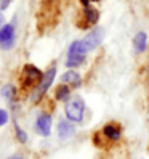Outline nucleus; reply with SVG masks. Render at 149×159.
Masks as SVG:
<instances>
[{
  "label": "nucleus",
  "mask_w": 149,
  "mask_h": 159,
  "mask_svg": "<svg viewBox=\"0 0 149 159\" xmlns=\"http://www.w3.org/2000/svg\"><path fill=\"white\" fill-rule=\"evenodd\" d=\"M64 113H66V117L71 122H80L83 119V113H85V103H83V100L79 98V97L72 98L71 101L66 103Z\"/></svg>",
  "instance_id": "1"
},
{
  "label": "nucleus",
  "mask_w": 149,
  "mask_h": 159,
  "mask_svg": "<svg viewBox=\"0 0 149 159\" xmlns=\"http://www.w3.org/2000/svg\"><path fill=\"white\" fill-rule=\"evenodd\" d=\"M85 55H87V50H85V47H83L82 40L72 42L71 47H69V52H68V61H66V64L69 68H76V66H79V64L83 63Z\"/></svg>",
  "instance_id": "2"
},
{
  "label": "nucleus",
  "mask_w": 149,
  "mask_h": 159,
  "mask_svg": "<svg viewBox=\"0 0 149 159\" xmlns=\"http://www.w3.org/2000/svg\"><path fill=\"white\" fill-rule=\"evenodd\" d=\"M43 79V74L40 69H37L32 64H26L23 69V85L24 87H34L35 84H40Z\"/></svg>",
  "instance_id": "3"
},
{
  "label": "nucleus",
  "mask_w": 149,
  "mask_h": 159,
  "mask_svg": "<svg viewBox=\"0 0 149 159\" xmlns=\"http://www.w3.org/2000/svg\"><path fill=\"white\" fill-rule=\"evenodd\" d=\"M104 39V31L101 29V27H96V29H93L85 39H83V47H85V50L90 52V50H95L98 48V47L101 45V42H103Z\"/></svg>",
  "instance_id": "4"
},
{
  "label": "nucleus",
  "mask_w": 149,
  "mask_h": 159,
  "mask_svg": "<svg viewBox=\"0 0 149 159\" xmlns=\"http://www.w3.org/2000/svg\"><path fill=\"white\" fill-rule=\"evenodd\" d=\"M55 74H56V68H50L48 71L43 74V79H42V82L39 84V87H37L34 97H32L34 101H39L40 97L43 95L46 90H48V87L51 85V82H53V79H55Z\"/></svg>",
  "instance_id": "5"
},
{
  "label": "nucleus",
  "mask_w": 149,
  "mask_h": 159,
  "mask_svg": "<svg viewBox=\"0 0 149 159\" xmlns=\"http://www.w3.org/2000/svg\"><path fill=\"white\" fill-rule=\"evenodd\" d=\"M13 42H15V26L5 24L0 29V45H2V48L8 50L10 47H13Z\"/></svg>",
  "instance_id": "6"
},
{
  "label": "nucleus",
  "mask_w": 149,
  "mask_h": 159,
  "mask_svg": "<svg viewBox=\"0 0 149 159\" xmlns=\"http://www.w3.org/2000/svg\"><path fill=\"white\" fill-rule=\"evenodd\" d=\"M35 129L40 135L48 137L51 132V117L48 114H40L35 120Z\"/></svg>",
  "instance_id": "7"
},
{
  "label": "nucleus",
  "mask_w": 149,
  "mask_h": 159,
  "mask_svg": "<svg viewBox=\"0 0 149 159\" xmlns=\"http://www.w3.org/2000/svg\"><path fill=\"white\" fill-rule=\"evenodd\" d=\"M76 134V129L71 124V120H59L58 124V135L61 140H68Z\"/></svg>",
  "instance_id": "8"
},
{
  "label": "nucleus",
  "mask_w": 149,
  "mask_h": 159,
  "mask_svg": "<svg viewBox=\"0 0 149 159\" xmlns=\"http://www.w3.org/2000/svg\"><path fill=\"white\" fill-rule=\"evenodd\" d=\"M133 47H135V52L136 53H143L146 50V47H147V35L146 32H138L135 35V39H133Z\"/></svg>",
  "instance_id": "9"
},
{
  "label": "nucleus",
  "mask_w": 149,
  "mask_h": 159,
  "mask_svg": "<svg viewBox=\"0 0 149 159\" xmlns=\"http://www.w3.org/2000/svg\"><path fill=\"white\" fill-rule=\"evenodd\" d=\"M103 134L104 137H107L111 142H117L120 138V127L116 125V124H106L103 127Z\"/></svg>",
  "instance_id": "10"
},
{
  "label": "nucleus",
  "mask_w": 149,
  "mask_h": 159,
  "mask_svg": "<svg viewBox=\"0 0 149 159\" xmlns=\"http://www.w3.org/2000/svg\"><path fill=\"white\" fill-rule=\"evenodd\" d=\"M83 16H85V24H83V27H87V26H93V24H96V21H98V18H99V15H98V10H95V8H85V11H83Z\"/></svg>",
  "instance_id": "11"
},
{
  "label": "nucleus",
  "mask_w": 149,
  "mask_h": 159,
  "mask_svg": "<svg viewBox=\"0 0 149 159\" xmlns=\"http://www.w3.org/2000/svg\"><path fill=\"white\" fill-rule=\"evenodd\" d=\"M63 82H68V84H72V85H80V74L76 72V71H68V72H64L63 74Z\"/></svg>",
  "instance_id": "12"
},
{
  "label": "nucleus",
  "mask_w": 149,
  "mask_h": 159,
  "mask_svg": "<svg viewBox=\"0 0 149 159\" xmlns=\"http://www.w3.org/2000/svg\"><path fill=\"white\" fill-rule=\"evenodd\" d=\"M69 93H71L69 87H66V85H59L58 90H56V98H58V100H68Z\"/></svg>",
  "instance_id": "13"
},
{
  "label": "nucleus",
  "mask_w": 149,
  "mask_h": 159,
  "mask_svg": "<svg viewBox=\"0 0 149 159\" xmlns=\"http://www.w3.org/2000/svg\"><path fill=\"white\" fill-rule=\"evenodd\" d=\"M2 95L7 98V100H13L15 98V89L11 85H5L2 89Z\"/></svg>",
  "instance_id": "14"
},
{
  "label": "nucleus",
  "mask_w": 149,
  "mask_h": 159,
  "mask_svg": "<svg viewBox=\"0 0 149 159\" xmlns=\"http://www.w3.org/2000/svg\"><path fill=\"white\" fill-rule=\"evenodd\" d=\"M15 130H16V135H18V140H20V142L21 143H26V140H27V135L23 132V130L20 129V127H18L16 124H15Z\"/></svg>",
  "instance_id": "15"
},
{
  "label": "nucleus",
  "mask_w": 149,
  "mask_h": 159,
  "mask_svg": "<svg viewBox=\"0 0 149 159\" xmlns=\"http://www.w3.org/2000/svg\"><path fill=\"white\" fill-rule=\"evenodd\" d=\"M8 122V114L5 109H0V125H5Z\"/></svg>",
  "instance_id": "16"
},
{
  "label": "nucleus",
  "mask_w": 149,
  "mask_h": 159,
  "mask_svg": "<svg viewBox=\"0 0 149 159\" xmlns=\"http://www.w3.org/2000/svg\"><path fill=\"white\" fill-rule=\"evenodd\" d=\"M10 2H11V0H0V11L7 10V7L10 5Z\"/></svg>",
  "instance_id": "17"
},
{
  "label": "nucleus",
  "mask_w": 149,
  "mask_h": 159,
  "mask_svg": "<svg viewBox=\"0 0 149 159\" xmlns=\"http://www.w3.org/2000/svg\"><path fill=\"white\" fill-rule=\"evenodd\" d=\"M8 159H23L21 156H11V157H8Z\"/></svg>",
  "instance_id": "18"
},
{
  "label": "nucleus",
  "mask_w": 149,
  "mask_h": 159,
  "mask_svg": "<svg viewBox=\"0 0 149 159\" xmlns=\"http://www.w3.org/2000/svg\"><path fill=\"white\" fill-rule=\"evenodd\" d=\"M2 21H3V20H2V16H0V29H2Z\"/></svg>",
  "instance_id": "19"
}]
</instances>
